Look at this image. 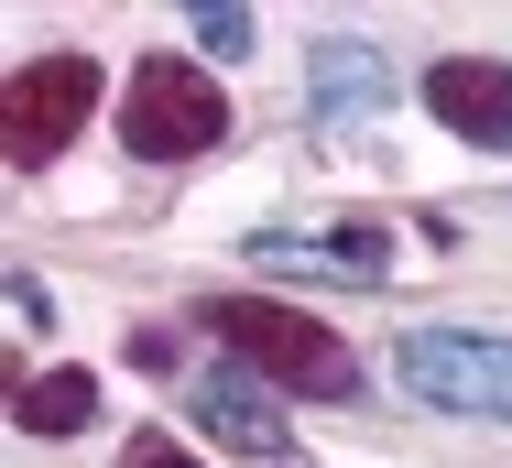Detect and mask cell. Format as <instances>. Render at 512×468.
Instances as JSON below:
<instances>
[{"instance_id": "obj_1", "label": "cell", "mask_w": 512, "mask_h": 468, "mask_svg": "<svg viewBox=\"0 0 512 468\" xmlns=\"http://www.w3.org/2000/svg\"><path fill=\"white\" fill-rule=\"evenodd\" d=\"M207 327H218V338H229L262 381H284V392H316V403H349V392H360L349 349H338L316 316H295V305H262V294H207Z\"/></svg>"}, {"instance_id": "obj_2", "label": "cell", "mask_w": 512, "mask_h": 468, "mask_svg": "<svg viewBox=\"0 0 512 468\" xmlns=\"http://www.w3.org/2000/svg\"><path fill=\"white\" fill-rule=\"evenodd\" d=\"M229 131V98L207 88V66H175V55H142V77L120 98V142L142 164H186V153H218Z\"/></svg>"}, {"instance_id": "obj_3", "label": "cell", "mask_w": 512, "mask_h": 468, "mask_svg": "<svg viewBox=\"0 0 512 468\" xmlns=\"http://www.w3.org/2000/svg\"><path fill=\"white\" fill-rule=\"evenodd\" d=\"M88 109H99V66H88V55H44V66H22V77L0 88V153L33 175V164H55V153L88 131Z\"/></svg>"}, {"instance_id": "obj_4", "label": "cell", "mask_w": 512, "mask_h": 468, "mask_svg": "<svg viewBox=\"0 0 512 468\" xmlns=\"http://www.w3.org/2000/svg\"><path fill=\"white\" fill-rule=\"evenodd\" d=\"M404 392L447 414H512V338L480 327H414L404 338Z\"/></svg>"}, {"instance_id": "obj_5", "label": "cell", "mask_w": 512, "mask_h": 468, "mask_svg": "<svg viewBox=\"0 0 512 468\" xmlns=\"http://www.w3.org/2000/svg\"><path fill=\"white\" fill-rule=\"evenodd\" d=\"M425 109L458 131V142H491L512 153V66H480V55H447L436 77H425Z\"/></svg>"}, {"instance_id": "obj_6", "label": "cell", "mask_w": 512, "mask_h": 468, "mask_svg": "<svg viewBox=\"0 0 512 468\" xmlns=\"http://www.w3.org/2000/svg\"><path fill=\"white\" fill-rule=\"evenodd\" d=\"M251 262H273V273H338V283H382V273H393V240H382L371 218H349V229H316V240L273 229V240H251Z\"/></svg>"}, {"instance_id": "obj_7", "label": "cell", "mask_w": 512, "mask_h": 468, "mask_svg": "<svg viewBox=\"0 0 512 468\" xmlns=\"http://www.w3.org/2000/svg\"><path fill=\"white\" fill-rule=\"evenodd\" d=\"M99 414V381L88 371H33V381H11V425L22 436H77Z\"/></svg>"}, {"instance_id": "obj_8", "label": "cell", "mask_w": 512, "mask_h": 468, "mask_svg": "<svg viewBox=\"0 0 512 468\" xmlns=\"http://www.w3.org/2000/svg\"><path fill=\"white\" fill-rule=\"evenodd\" d=\"M393 98V66L371 55V44H316V109L327 120H360V109H382Z\"/></svg>"}, {"instance_id": "obj_9", "label": "cell", "mask_w": 512, "mask_h": 468, "mask_svg": "<svg viewBox=\"0 0 512 468\" xmlns=\"http://www.w3.org/2000/svg\"><path fill=\"white\" fill-rule=\"evenodd\" d=\"M197 414H207V436H229V447H262V458L284 447L273 403H262V392H251L240 371H207V381H197Z\"/></svg>"}, {"instance_id": "obj_10", "label": "cell", "mask_w": 512, "mask_h": 468, "mask_svg": "<svg viewBox=\"0 0 512 468\" xmlns=\"http://www.w3.org/2000/svg\"><path fill=\"white\" fill-rule=\"evenodd\" d=\"M197 44H207V55H251V11H207Z\"/></svg>"}, {"instance_id": "obj_11", "label": "cell", "mask_w": 512, "mask_h": 468, "mask_svg": "<svg viewBox=\"0 0 512 468\" xmlns=\"http://www.w3.org/2000/svg\"><path fill=\"white\" fill-rule=\"evenodd\" d=\"M120 468H197L186 447H164V436H142V447H120Z\"/></svg>"}]
</instances>
